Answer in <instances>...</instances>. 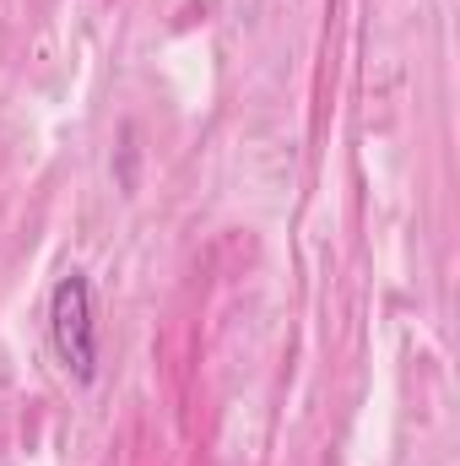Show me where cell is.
I'll list each match as a JSON object with an SVG mask.
<instances>
[{
  "instance_id": "1",
  "label": "cell",
  "mask_w": 460,
  "mask_h": 466,
  "mask_svg": "<svg viewBox=\"0 0 460 466\" xmlns=\"http://www.w3.org/2000/svg\"><path fill=\"white\" fill-rule=\"evenodd\" d=\"M49 337L60 363L87 385L98 374V326H93V288L82 271H65L55 282V299H49Z\"/></svg>"
}]
</instances>
